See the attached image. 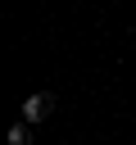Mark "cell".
<instances>
[{
	"mask_svg": "<svg viewBox=\"0 0 136 145\" xmlns=\"http://www.w3.org/2000/svg\"><path fill=\"white\" fill-rule=\"evenodd\" d=\"M50 104H54V100H50L45 91H41V95H27V100H23V122H41V118H50Z\"/></svg>",
	"mask_w": 136,
	"mask_h": 145,
	"instance_id": "cell-1",
	"label": "cell"
},
{
	"mask_svg": "<svg viewBox=\"0 0 136 145\" xmlns=\"http://www.w3.org/2000/svg\"><path fill=\"white\" fill-rule=\"evenodd\" d=\"M5 140H9V145H32V136H27V127H23V122H14Z\"/></svg>",
	"mask_w": 136,
	"mask_h": 145,
	"instance_id": "cell-2",
	"label": "cell"
}]
</instances>
